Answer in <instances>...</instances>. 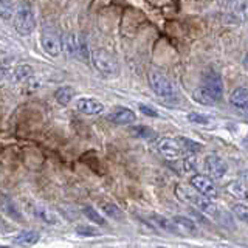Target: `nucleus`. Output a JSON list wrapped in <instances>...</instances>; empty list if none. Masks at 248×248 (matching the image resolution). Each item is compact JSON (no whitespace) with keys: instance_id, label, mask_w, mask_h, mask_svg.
Listing matches in <instances>:
<instances>
[{"instance_id":"22","label":"nucleus","mask_w":248,"mask_h":248,"mask_svg":"<svg viewBox=\"0 0 248 248\" xmlns=\"http://www.w3.org/2000/svg\"><path fill=\"white\" fill-rule=\"evenodd\" d=\"M130 134L137 137V138H144V140H151V138H155L157 134H155V130L147 127V126H134L130 127Z\"/></svg>"},{"instance_id":"26","label":"nucleus","mask_w":248,"mask_h":248,"mask_svg":"<svg viewBox=\"0 0 248 248\" xmlns=\"http://www.w3.org/2000/svg\"><path fill=\"white\" fill-rule=\"evenodd\" d=\"M178 143H180L183 151H188V152H200L202 151V144L194 143L188 138H178Z\"/></svg>"},{"instance_id":"11","label":"nucleus","mask_w":248,"mask_h":248,"mask_svg":"<svg viewBox=\"0 0 248 248\" xmlns=\"http://www.w3.org/2000/svg\"><path fill=\"white\" fill-rule=\"evenodd\" d=\"M107 120L115 124H130L137 120V116L127 107H116L107 115Z\"/></svg>"},{"instance_id":"1","label":"nucleus","mask_w":248,"mask_h":248,"mask_svg":"<svg viewBox=\"0 0 248 248\" xmlns=\"http://www.w3.org/2000/svg\"><path fill=\"white\" fill-rule=\"evenodd\" d=\"M175 194H177V197L180 199V200L188 202V203L200 208L203 213L213 216V217H217L222 213V209L217 206L213 200H209V199H206L203 196H200L197 191H194L192 188H188V186L178 185L177 188H175Z\"/></svg>"},{"instance_id":"25","label":"nucleus","mask_w":248,"mask_h":248,"mask_svg":"<svg viewBox=\"0 0 248 248\" xmlns=\"http://www.w3.org/2000/svg\"><path fill=\"white\" fill-rule=\"evenodd\" d=\"M101 208H103V211L108 216L112 217V219H121V209L113 205V203H101Z\"/></svg>"},{"instance_id":"15","label":"nucleus","mask_w":248,"mask_h":248,"mask_svg":"<svg viewBox=\"0 0 248 248\" xmlns=\"http://www.w3.org/2000/svg\"><path fill=\"white\" fill-rule=\"evenodd\" d=\"M225 189H227V192L230 194V196H232L234 199H239V200H248V188L245 186V183L239 182V180H231L227 183V186H225Z\"/></svg>"},{"instance_id":"30","label":"nucleus","mask_w":248,"mask_h":248,"mask_svg":"<svg viewBox=\"0 0 248 248\" xmlns=\"http://www.w3.org/2000/svg\"><path fill=\"white\" fill-rule=\"evenodd\" d=\"M76 232L79 236H85V237H92V236H95L96 234V231L90 228V227H78L76 228Z\"/></svg>"},{"instance_id":"13","label":"nucleus","mask_w":248,"mask_h":248,"mask_svg":"<svg viewBox=\"0 0 248 248\" xmlns=\"http://www.w3.org/2000/svg\"><path fill=\"white\" fill-rule=\"evenodd\" d=\"M76 108L84 115H99L104 110V106L99 101H95L92 98H81L78 99Z\"/></svg>"},{"instance_id":"5","label":"nucleus","mask_w":248,"mask_h":248,"mask_svg":"<svg viewBox=\"0 0 248 248\" xmlns=\"http://www.w3.org/2000/svg\"><path fill=\"white\" fill-rule=\"evenodd\" d=\"M41 44L42 48L50 54V56H58L62 51V41L59 33L51 27H44L42 33H41Z\"/></svg>"},{"instance_id":"37","label":"nucleus","mask_w":248,"mask_h":248,"mask_svg":"<svg viewBox=\"0 0 248 248\" xmlns=\"http://www.w3.org/2000/svg\"><path fill=\"white\" fill-rule=\"evenodd\" d=\"M158 248H163V247H158Z\"/></svg>"},{"instance_id":"14","label":"nucleus","mask_w":248,"mask_h":248,"mask_svg":"<svg viewBox=\"0 0 248 248\" xmlns=\"http://www.w3.org/2000/svg\"><path fill=\"white\" fill-rule=\"evenodd\" d=\"M31 213H33L36 217H39L41 220L50 223V225H54L58 222V217L56 214H54L51 209L48 206L45 205H41V203H33V206H31Z\"/></svg>"},{"instance_id":"12","label":"nucleus","mask_w":248,"mask_h":248,"mask_svg":"<svg viewBox=\"0 0 248 248\" xmlns=\"http://www.w3.org/2000/svg\"><path fill=\"white\" fill-rule=\"evenodd\" d=\"M230 103L231 106L240 110L242 113L248 115V89L245 87H239L231 93L230 96Z\"/></svg>"},{"instance_id":"8","label":"nucleus","mask_w":248,"mask_h":248,"mask_svg":"<svg viewBox=\"0 0 248 248\" xmlns=\"http://www.w3.org/2000/svg\"><path fill=\"white\" fill-rule=\"evenodd\" d=\"M192 98L197 101L199 104L203 106H214L217 103H220L222 99V92H217L211 87H197L192 92Z\"/></svg>"},{"instance_id":"36","label":"nucleus","mask_w":248,"mask_h":248,"mask_svg":"<svg viewBox=\"0 0 248 248\" xmlns=\"http://www.w3.org/2000/svg\"><path fill=\"white\" fill-rule=\"evenodd\" d=\"M247 140H248V135H247Z\"/></svg>"},{"instance_id":"3","label":"nucleus","mask_w":248,"mask_h":248,"mask_svg":"<svg viewBox=\"0 0 248 248\" xmlns=\"http://www.w3.org/2000/svg\"><path fill=\"white\" fill-rule=\"evenodd\" d=\"M14 28L22 36H28V34L33 33L34 28H36L34 13L27 6L17 10V13H16V16H14Z\"/></svg>"},{"instance_id":"20","label":"nucleus","mask_w":248,"mask_h":248,"mask_svg":"<svg viewBox=\"0 0 248 248\" xmlns=\"http://www.w3.org/2000/svg\"><path fill=\"white\" fill-rule=\"evenodd\" d=\"M14 81L16 82H28L34 76V70L30 65H19L14 70Z\"/></svg>"},{"instance_id":"34","label":"nucleus","mask_w":248,"mask_h":248,"mask_svg":"<svg viewBox=\"0 0 248 248\" xmlns=\"http://www.w3.org/2000/svg\"><path fill=\"white\" fill-rule=\"evenodd\" d=\"M244 65H245V68L248 70V53L245 54V58H244Z\"/></svg>"},{"instance_id":"7","label":"nucleus","mask_w":248,"mask_h":248,"mask_svg":"<svg viewBox=\"0 0 248 248\" xmlns=\"http://www.w3.org/2000/svg\"><path fill=\"white\" fill-rule=\"evenodd\" d=\"M205 172L208 174L206 177H209L213 180V178H216V180H220V178L227 174V170H228V166H227V163H225L219 155H208V157L205 158Z\"/></svg>"},{"instance_id":"31","label":"nucleus","mask_w":248,"mask_h":248,"mask_svg":"<svg viewBox=\"0 0 248 248\" xmlns=\"http://www.w3.org/2000/svg\"><path fill=\"white\" fill-rule=\"evenodd\" d=\"M140 110H141L146 116H152V118H157V116H158L157 110H155V108H152V107H149V106L140 104Z\"/></svg>"},{"instance_id":"6","label":"nucleus","mask_w":248,"mask_h":248,"mask_svg":"<svg viewBox=\"0 0 248 248\" xmlns=\"http://www.w3.org/2000/svg\"><path fill=\"white\" fill-rule=\"evenodd\" d=\"M191 188L194 191H197L200 196H203L206 199H217L219 196V191H217L216 185L213 183V180L206 175H192L191 177Z\"/></svg>"},{"instance_id":"9","label":"nucleus","mask_w":248,"mask_h":248,"mask_svg":"<svg viewBox=\"0 0 248 248\" xmlns=\"http://www.w3.org/2000/svg\"><path fill=\"white\" fill-rule=\"evenodd\" d=\"M158 151L168 160H177L183 154V149L180 143H178V140L174 138H161L158 141Z\"/></svg>"},{"instance_id":"35","label":"nucleus","mask_w":248,"mask_h":248,"mask_svg":"<svg viewBox=\"0 0 248 248\" xmlns=\"http://www.w3.org/2000/svg\"><path fill=\"white\" fill-rule=\"evenodd\" d=\"M0 248H10V247H5V245H0Z\"/></svg>"},{"instance_id":"19","label":"nucleus","mask_w":248,"mask_h":248,"mask_svg":"<svg viewBox=\"0 0 248 248\" xmlns=\"http://www.w3.org/2000/svg\"><path fill=\"white\" fill-rule=\"evenodd\" d=\"M16 13H17V5L10 0H2L0 2V17L3 20H11Z\"/></svg>"},{"instance_id":"28","label":"nucleus","mask_w":248,"mask_h":248,"mask_svg":"<svg viewBox=\"0 0 248 248\" xmlns=\"http://www.w3.org/2000/svg\"><path fill=\"white\" fill-rule=\"evenodd\" d=\"M183 169L188 174H196L197 172V161L194 157H186L183 161Z\"/></svg>"},{"instance_id":"23","label":"nucleus","mask_w":248,"mask_h":248,"mask_svg":"<svg viewBox=\"0 0 248 248\" xmlns=\"http://www.w3.org/2000/svg\"><path fill=\"white\" fill-rule=\"evenodd\" d=\"M84 214H85V217H87L89 220H92V222H95V223H98V225H101V227H103V225H106V220H104V217L101 216L95 208H92V206H85L84 209Z\"/></svg>"},{"instance_id":"4","label":"nucleus","mask_w":248,"mask_h":248,"mask_svg":"<svg viewBox=\"0 0 248 248\" xmlns=\"http://www.w3.org/2000/svg\"><path fill=\"white\" fill-rule=\"evenodd\" d=\"M149 84H151V87H152L155 95H158L161 98H172L174 96V93H175L174 85L163 73L151 72L149 73Z\"/></svg>"},{"instance_id":"16","label":"nucleus","mask_w":248,"mask_h":248,"mask_svg":"<svg viewBox=\"0 0 248 248\" xmlns=\"http://www.w3.org/2000/svg\"><path fill=\"white\" fill-rule=\"evenodd\" d=\"M39 239H41V234H39L37 231H22L20 234H17L14 239H13V242L16 245H19V247H33L34 244L39 242Z\"/></svg>"},{"instance_id":"33","label":"nucleus","mask_w":248,"mask_h":248,"mask_svg":"<svg viewBox=\"0 0 248 248\" xmlns=\"http://www.w3.org/2000/svg\"><path fill=\"white\" fill-rule=\"evenodd\" d=\"M239 177H240V180L248 182V169H245V170H240V172H239Z\"/></svg>"},{"instance_id":"17","label":"nucleus","mask_w":248,"mask_h":248,"mask_svg":"<svg viewBox=\"0 0 248 248\" xmlns=\"http://www.w3.org/2000/svg\"><path fill=\"white\" fill-rule=\"evenodd\" d=\"M172 223L177 230V232H197V227L191 219L188 217H182V216H177L172 219Z\"/></svg>"},{"instance_id":"2","label":"nucleus","mask_w":248,"mask_h":248,"mask_svg":"<svg viewBox=\"0 0 248 248\" xmlns=\"http://www.w3.org/2000/svg\"><path fill=\"white\" fill-rule=\"evenodd\" d=\"M92 62H93V67L104 76H116V73H118V62H116V59L104 48L93 50Z\"/></svg>"},{"instance_id":"29","label":"nucleus","mask_w":248,"mask_h":248,"mask_svg":"<svg viewBox=\"0 0 248 248\" xmlns=\"http://www.w3.org/2000/svg\"><path fill=\"white\" fill-rule=\"evenodd\" d=\"M188 120L191 123H196V124H208V121H209L205 115H200V113H189Z\"/></svg>"},{"instance_id":"24","label":"nucleus","mask_w":248,"mask_h":248,"mask_svg":"<svg viewBox=\"0 0 248 248\" xmlns=\"http://www.w3.org/2000/svg\"><path fill=\"white\" fill-rule=\"evenodd\" d=\"M231 211L239 220H242L244 223H248V206L244 203H236L231 206Z\"/></svg>"},{"instance_id":"18","label":"nucleus","mask_w":248,"mask_h":248,"mask_svg":"<svg viewBox=\"0 0 248 248\" xmlns=\"http://www.w3.org/2000/svg\"><path fill=\"white\" fill-rule=\"evenodd\" d=\"M62 41V50H65L68 56H76L78 54V39L72 33H65L61 37Z\"/></svg>"},{"instance_id":"32","label":"nucleus","mask_w":248,"mask_h":248,"mask_svg":"<svg viewBox=\"0 0 248 248\" xmlns=\"http://www.w3.org/2000/svg\"><path fill=\"white\" fill-rule=\"evenodd\" d=\"M6 78H8V72L5 68L0 67V87H2V85L6 82Z\"/></svg>"},{"instance_id":"21","label":"nucleus","mask_w":248,"mask_h":248,"mask_svg":"<svg viewBox=\"0 0 248 248\" xmlns=\"http://www.w3.org/2000/svg\"><path fill=\"white\" fill-rule=\"evenodd\" d=\"M75 96V90L72 87H61L54 92V99L58 101L61 106H68L70 101Z\"/></svg>"},{"instance_id":"27","label":"nucleus","mask_w":248,"mask_h":248,"mask_svg":"<svg viewBox=\"0 0 248 248\" xmlns=\"http://www.w3.org/2000/svg\"><path fill=\"white\" fill-rule=\"evenodd\" d=\"M154 220L157 222L158 227H160V228H163L165 231L177 232V230H175V227H174V223L170 222V220H168V219H165V217H161V216H154Z\"/></svg>"},{"instance_id":"10","label":"nucleus","mask_w":248,"mask_h":248,"mask_svg":"<svg viewBox=\"0 0 248 248\" xmlns=\"http://www.w3.org/2000/svg\"><path fill=\"white\" fill-rule=\"evenodd\" d=\"M230 23H242L248 20V2H234L230 5V11L227 16Z\"/></svg>"}]
</instances>
